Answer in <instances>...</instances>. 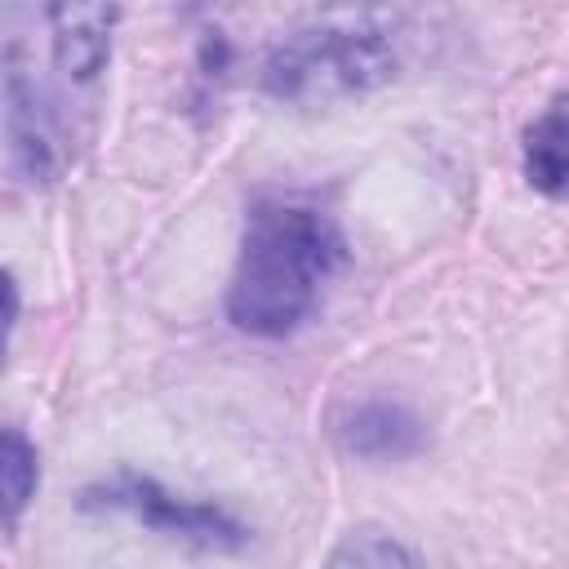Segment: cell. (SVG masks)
Returning <instances> with one entry per match:
<instances>
[{
  "label": "cell",
  "instance_id": "obj_1",
  "mask_svg": "<svg viewBox=\"0 0 569 569\" xmlns=\"http://www.w3.org/2000/svg\"><path fill=\"white\" fill-rule=\"evenodd\" d=\"M342 267L347 236L325 209L302 200H258L227 284V320L253 338H284L307 325Z\"/></svg>",
  "mask_w": 569,
  "mask_h": 569
},
{
  "label": "cell",
  "instance_id": "obj_2",
  "mask_svg": "<svg viewBox=\"0 0 569 569\" xmlns=\"http://www.w3.org/2000/svg\"><path fill=\"white\" fill-rule=\"evenodd\" d=\"M396 76V22L387 13H333L289 31L262 62L267 93L284 102H338Z\"/></svg>",
  "mask_w": 569,
  "mask_h": 569
},
{
  "label": "cell",
  "instance_id": "obj_3",
  "mask_svg": "<svg viewBox=\"0 0 569 569\" xmlns=\"http://www.w3.org/2000/svg\"><path fill=\"white\" fill-rule=\"evenodd\" d=\"M84 511H120L147 525L151 533H164L173 542L200 547V551H240L249 542V529L218 502H196L169 493L160 480L138 471H116L80 493Z\"/></svg>",
  "mask_w": 569,
  "mask_h": 569
},
{
  "label": "cell",
  "instance_id": "obj_4",
  "mask_svg": "<svg viewBox=\"0 0 569 569\" xmlns=\"http://www.w3.org/2000/svg\"><path fill=\"white\" fill-rule=\"evenodd\" d=\"M338 440L365 462H405L427 449V422L400 400H365L338 422Z\"/></svg>",
  "mask_w": 569,
  "mask_h": 569
},
{
  "label": "cell",
  "instance_id": "obj_5",
  "mask_svg": "<svg viewBox=\"0 0 569 569\" xmlns=\"http://www.w3.org/2000/svg\"><path fill=\"white\" fill-rule=\"evenodd\" d=\"M44 18H49V36H53V67L76 84L93 80L111 58L116 9H102V4H53Z\"/></svg>",
  "mask_w": 569,
  "mask_h": 569
},
{
  "label": "cell",
  "instance_id": "obj_6",
  "mask_svg": "<svg viewBox=\"0 0 569 569\" xmlns=\"http://www.w3.org/2000/svg\"><path fill=\"white\" fill-rule=\"evenodd\" d=\"M565 93H556L547 102V111L525 129V178L533 191L560 200L565 196Z\"/></svg>",
  "mask_w": 569,
  "mask_h": 569
},
{
  "label": "cell",
  "instance_id": "obj_7",
  "mask_svg": "<svg viewBox=\"0 0 569 569\" xmlns=\"http://www.w3.org/2000/svg\"><path fill=\"white\" fill-rule=\"evenodd\" d=\"M40 485V453L18 427H0V525L13 529Z\"/></svg>",
  "mask_w": 569,
  "mask_h": 569
},
{
  "label": "cell",
  "instance_id": "obj_8",
  "mask_svg": "<svg viewBox=\"0 0 569 569\" xmlns=\"http://www.w3.org/2000/svg\"><path fill=\"white\" fill-rule=\"evenodd\" d=\"M320 569H422L418 551L400 542L382 525H356L342 533V542L329 551Z\"/></svg>",
  "mask_w": 569,
  "mask_h": 569
},
{
  "label": "cell",
  "instance_id": "obj_9",
  "mask_svg": "<svg viewBox=\"0 0 569 569\" xmlns=\"http://www.w3.org/2000/svg\"><path fill=\"white\" fill-rule=\"evenodd\" d=\"M13 320H18V284H13L9 271H0V365H4V351H9Z\"/></svg>",
  "mask_w": 569,
  "mask_h": 569
}]
</instances>
